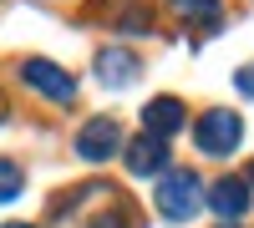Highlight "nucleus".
<instances>
[{
  "label": "nucleus",
  "instance_id": "nucleus-1",
  "mask_svg": "<svg viewBox=\"0 0 254 228\" xmlns=\"http://www.w3.org/2000/svg\"><path fill=\"white\" fill-rule=\"evenodd\" d=\"M153 203H158V213L168 223H188L198 213V203H203V182L193 168H168L158 178V188H153Z\"/></svg>",
  "mask_w": 254,
  "mask_h": 228
},
{
  "label": "nucleus",
  "instance_id": "nucleus-2",
  "mask_svg": "<svg viewBox=\"0 0 254 228\" xmlns=\"http://www.w3.org/2000/svg\"><path fill=\"white\" fill-rule=\"evenodd\" d=\"M193 142H198V152H208V157H229L244 142V117L229 112V107H208L198 117V127H193Z\"/></svg>",
  "mask_w": 254,
  "mask_h": 228
},
{
  "label": "nucleus",
  "instance_id": "nucleus-3",
  "mask_svg": "<svg viewBox=\"0 0 254 228\" xmlns=\"http://www.w3.org/2000/svg\"><path fill=\"white\" fill-rule=\"evenodd\" d=\"M20 81H26L31 91L51 96V101H71L76 96V76L66 66H56V61H46V56H26L20 61Z\"/></svg>",
  "mask_w": 254,
  "mask_h": 228
},
{
  "label": "nucleus",
  "instance_id": "nucleus-4",
  "mask_svg": "<svg viewBox=\"0 0 254 228\" xmlns=\"http://www.w3.org/2000/svg\"><path fill=\"white\" fill-rule=\"evenodd\" d=\"M127 142H122V122L117 117H92V122L76 127V157H87V162H107Z\"/></svg>",
  "mask_w": 254,
  "mask_h": 228
},
{
  "label": "nucleus",
  "instance_id": "nucleus-5",
  "mask_svg": "<svg viewBox=\"0 0 254 228\" xmlns=\"http://www.w3.org/2000/svg\"><path fill=\"white\" fill-rule=\"evenodd\" d=\"M122 162H127V173H137V178H163L168 173V142L163 137H132L122 147Z\"/></svg>",
  "mask_w": 254,
  "mask_h": 228
},
{
  "label": "nucleus",
  "instance_id": "nucleus-6",
  "mask_svg": "<svg viewBox=\"0 0 254 228\" xmlns=\"http://www.w3.org/2000/svg\"><path fill=\"white\" fill-rule=\"evenodd\" d=\"M137 71H142V61L132 51H122V46L97 51V81H102V87H132Z\"/></svg>",
  "mask_w": 254,
  "mask_h": 228
},
{
  "label": "nucleus",
  "instance_id": "nucleus-7",
  "mask_svg": "<svg viewBox=\"0 0 254 228\" xmlns=\"http://www.w3.org/2000/svg\"><path fill=\"white\" fill-rule=\"evenodd\" d=\"M208 208H214L224 223H234L249 213V182L244 178H219L214 188H208Z\"/></svg>",
  "mask_w": 254,
  "mask_h": 228
},
{
  "label": "nucleus",
  "instance_id": "nucleus-8",
  "mask_svg": "<svg viewBox=\"0 0 254 228\" xmlns=\"http://www.w3.org/2000/svg\"><path fill=\"white\" fill-rule=\"evenodd\" d=\"M183 127V101L178 96H153V101H147V107H142V132L147 137H173Z\"/></svg>",
  "mask_w": 254,
  "mask_h": 228
},
{
  "label": "nucleus",
  "instance_id": "nucleus-9",
  "mask_svg": "<svg viewBox=\"0 0 254 228\" xmlns=\"http://www.w3.org/2000/svg\"><path fill=\"white\" fill-rule=\"evenodd\" d=\"M183 20H203V26H214L219 20V0H168Z\"/></svg>",
  "mask_w": 254,
  "mask_h": 228
},
{
  "label": "nucleus",
  "instance_id": "nucleus-10",
  "mask_svg": "<svg viewBox=\"0 0 254 228\" xmlns=\"http://www.w3.org/2000/svg\"><path fill=\"white\" fill-rule=\"evenodd\" d=\"M20 188H26V173H20V162H10V157H0V203H10V198H20Z\"/></svg>",
  "mask_w": 254,
  "mask_h": 228
},
{
  "label": "nucleus",
  "instance_id": "nucleus-11",
  "mask_svg": "<svg viewBox=\"0 0 254 228\" xmlns=\"http://www.w3.org/2000/svg\"><path fill=\"white\" fill-rule=\"evenodd\" d=\"M234 87H239V96H254V61L234 71Z\"/></svg>",
  "mask_w": 254,
  "mask_h": 228
},
{
  "label": "nucleus",
  "instance_id": "nucleus-12",
  "mask_svg": "<svg viewBox=\"0 0 254 228\" xmlns=\"http://www.w3.org/2000/svg\"><path fill=\"white\" fill-rule=\"evenodd\" d=\"M244 182H249V188H254V162H249V173H244Z\"/></svg>",
  "mask_w": 254,
  "mask_h": 228
},
{
  "label": "nucleus",
  "instance_id": "nucleus-13",
  "mask_svg": "<svg viewBox=\"0 0 254 228\" xmlns=\"http://www.w3.org/2000/svg\"><path fill=\"white\" fill-rule=\"evenodd\" d=\"M0 228H36V223H0Z\"/></svg>",
  "mask_w": 254,
  "mask_h": 228
},
{
  "label": "nucleus",
  "instance_id": "nucleus-14",
  "mask_svg": "<svg viewBox=\"0 0 254 228\" xmlns=\"http://www.w3.org/2000/svg\"><path fill=\"white\" fill-rule=\"evenodd\" d=\"M224 228H234V223H224Z\"/></svg>",
  "mask_w": 254,
  "mask_h": 228
}]
</instances>
